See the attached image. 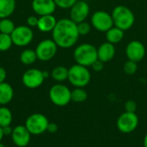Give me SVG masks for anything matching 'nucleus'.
Listing matches in <instances>:
<instances>
[{"label":"nucleus","instance_id":"14","mask_svg":"<svg viewBox=\"0 0 147 147\" xmlns=\"http://www.w3.org/2000/svg\"><path fill=\"white\" fill-rule=\"evenodd\" d=\"M31 134L27 129V127L22 125L16 126L13 128L11 136L13 143L18 147L27 146L31 140Z\"/></svg>","mask_w":147,"mask_h":147},{"label":"nucleus","instance_id":"20","mask_svg":"<svg viewBox=\"0 0 147 147\" xmlns=\"http://www.w3.org/2000/svg\"><path fill=\"white\" fill-rule=\"evenodd\" d=\"M124 32L123 30L120 29L116 27H112L110 29H109L106 32V39L107 41L109 43H112L114 45L121 42L124 38Z\"/></svg>","mask_w":147,"mask_h":147},{"label":"nucleus","instance_id":"12","mask_svg":"<svg viewBox=\"0 0 147 147\" xmlns=\"http://www.w3.org/2000/svg\"><path fill=\"white\" fill-rule=\"evenodd\" d=\"M90 14V5L84 0H78L70 9V19L75 23L84 22Z\"/></svg>","mask_w":147,"mask_h":147},{"label":"nucleus","instance_id":"33","mask_svg":"<svg viewBox=\"0 0 147 147\" xmlns=\"http://www.w3.org/2000/svg\"><path fill=\"white\" fill-rule=\"evenodd\" d=\"M47 131L50 134H55L58 131V125L54 122H49Z\"/></svg>","mask_w":147,"mask_h":147},{"label":"nucleus","instance_id":"38","mask_svg":"<svg viewBox=\"0 0 147 147\" xmlns=\"http://www.w3.org/2000/svg\"><path fill=\"white\" fill-rule=\"evenodd\" d=\"M3 128L0 127V142H1V140H3Z\"/></svg>","mask_w":147,"mask_h":147},{"label":"nucleus","instance_id":"1","mask_svg":"<svg viewBox=\"0 0 147 147\" xmlns=\"http://www.w3.org/2000/svg\"><path fill=\"white\" fill-rule=\"evenodd\" d=\"M78 25L70 18L58 20L56 26L52 31V39L60 48L72 47L79 39Z\"/></svg>","mask_w":147,"mask_h":147},{"label":"nucleus","instance_id":"19","mask_svg":"<svg viewBox=\"0 0 147 147\" xmlns=\"http://www.w3.org/2000/svg\"><path fill=\"white\" fill-rule=\"evenodd\" d=\"M16 0H0V19L8 18L15 12Z\"/></svg>","mask_w":147,"mask_h":147},{"label":"nucleus","instance_id":"37","mask_svg":"<svg viewBox=\"0 0 147 147\" xmlns=\"http://www.w3.org/2000/svg\"><path fill=\"white\" fill-rule=\"evenodd\" d=\"M143 145H144V147H147V134L145 135V137H144Z\"/></svg>","mask_w":147,"mask_h":147},{"label":"nucleus","instance_id":"27","mask_svg":"<svg viewBox=\"0 0 147 147\" xmlns=\"http://www.w3.org/2000/svg\"><path fill=\"white\" fill-rule=\"evenodd\" d=\"M138 70V65L136 62L132 60H127L123 65V71L127 75H134Z\"/></svg>","mask_w":147,"mask_h":147},{"label":"nucleus","instance_id":"17","mask_svg":"<svg viewBox=\"0 0 147 147\" xmlns=\"http://www.w3.org/2000/svg\"><path fill=\"white\" fill-rule=\"evenodd\" d=\"M58 20L53 15H46L38 17V23L36 28L42 33L52 32L56 26Z\"/></svg>","mask_w":147,"mask_h":147},{"label":"nucleus","instance_id":"23","mask_svg":"<svg viewBox=\"0 0 147 147\" xmlns=\"http://www.w3.org/2000/svg\"><path fill=\"white\" fill-rule=\"evenodd\" d=\"M12 119V113L8 108L5 106L0 107V127H4L7 126H10Z\"/></svg>","mask_w":147,"mask_h":147},{"label":"nucleus","instance_id":"2","mask_svg":"<svg viewBox=\"0 0 147 147\" xmlns=\"http://www.w3.org/2000/svg\"><path fill=\"white\" fill-rule=\"evenodd\" d=\"M114 26L126 31L129 30L135 22V16L131 9L125 5L115 6L111 13Z\"/></svg>","mask_w":147,"mask_h":147},{"label":"nucleus","instance_id":"24","mask_svg":"<svg viewBox=\"0 0 147 147\" xmlns=\"http://www.w3.org/2000/svg\"><path fill=\"white\" fill-rule=\"evenodd\" d=\"M71 101L77 103L84 102L88 98V93L84 88H75L71 90Z\"/></svg>","mask_w":147,"mask_h":147},{"label":"nucleus","instance_id":"29","mask_svg":"<svg viewBox=\"0 0 147 147\" xmlns=\"http://www.w3.org/2000/svg\"><path fill=\"white\" fill-rule=\"evenodd\" d=\"M56 6L62 9H68L72 7V5L78 0H53Z\"/></svg>","mask_w":147,"mask_h":147},{"label":"nucleus","instance_id":"7","mask_svg":"<svg viewBox=\"0 0 147 147\" xmlns=\"http://www.w3.org/2000/svg\"><path fill=\"white\" fill-rule=\"evenodd\" d=\"M13 45L20 47L28 46L34 40V32L32 28L27 25L16 26L10 34Z\"/></svg>","mask_w":147,"mask_h":147},{"label":"nucleus","instance_id":"11","mask_svg":"<svg viewBox=\"0 0 147 147\" xmlns=\"http://www.w3.org/2000/svg\"><path fill=\"white\" fill-rule=\"evenodd\" d=\"M45 78L43 77V72L37 68H30L27 70L22 77V82L23 85L28 89H37L42 85Z\"/></svg>","mask_w":147,"mask_h":147},{"label":"nucleus","instance_id":"34","mask_svg":"<svg viewBox=\"0 0 147 147\" xmlns=\"http://www.w3.org/2000/svg\"><path fill=\"white\" fill-rule=\"evenodd\" d=\"M6 78H7L6 70H5L3 66H0V84L5 82Z\"/></svg>","mask_w":147,"mask_h":147},{"label":"nucleus","instance_id":"35","mask_svg":"<svg viewBox=\"0 0 147 147\" xmlns=\"http://www.w3.org/2000/svg\"><path fill=\"white\" fill-rule=\"evenodd\" d=\"M2 128H3V135L9 136V135H11V134H12L13 128H12L10 126H7V127H2Z\"/></svg>","mask_w":147,"mask_h":147},{"label":"nucleus","instance_id":"21","mask_svg":"<svg viewBox=\"0 0 147 147\" xmlns=\"http://www.w3.org/2000/svg\"><path fill=\"white\" fill-rule=\"evenodd\" d=\"M50 76L54 81L58 83H62L68 79V68L64 65L55 66L52 70Z\"/></svg>","mask_w":147,"mask_h":147},{"label":"nucleus","instance_id":"36","mask_svg":"<svg viewBox=\"0 0 147 147\" xmlns=\"http://www.w3.org/2000/svg\"><path fill=\"white\" fill-rule=\"evenodd\" d=\"M42 72H43V77H44V78H45V79H46V78H49L50 73H49L47 71H42Z\"/></svg>","mask_w":147,"mask_h":147},{"label":"nucleus","instance_id":"3","mask_svg":"<svg viewBox=\"0 0 147 147\" xmlns=\"http://www.w3.org/2000/svg\"><path fill=\"white\" fill-rule=\"evenodd\" d=\"M73 58L76 64L89 67L98 59L97 47L90 43H83L78 45L73 52Z\"/></svg>","mask_w":147,"mask_h":147},{"label":"nucleus","instance_id":"16","mask_svg":"<svg viewBox=\"0 0 147 147\" xmlns=\"http://www.w3.org/2000/svg\"><path fill=\"white\" fill-rule=\"evenodd\" d=\"M115 56V45L108 41L102 43L97 47V58L103 63H108L111 61Z\"/></svg>","mask_w":147,"mask_h":147},{"label":"nucleus","instance_id":"30","mask_svg":"<svg viewBox=\"0 0 147 147\" xmlns=\"http://www.w3.org/2000/svg\"><path fill=\"white\" fill-rule=\"evenodd\" d=\"M124 108H125L126 112L135 113L137 110V103L134 100H128L125 102Z\"/></svg>","mask_w":147,"mask_h":147},{"label":"nucleus","instance_id":"18","mask_svg":"<svg viewBox=\"0 0 147 147\" xmlns=\"http://www.w3.org/2000/svg\"><path fill=\"white\" fill-rule=\"evenodd\" d=\"M14 97V90L12 86L6 82L0 84V105L5 106L9 103Z\"/></svg>","mask_w":147,"mask_h":147},{"label":"nucleus","instance_id":"15","mask_svg":"<svg viewBox=\"0 0 147 147\" xmlns=\"http://www.w3.org/2000/svg\"><path fill=\"white\" fill-rule=\"evenodd\" d=\"M31 7L34 12L39 16L53 15L57 8L53 0H33Z\"/></svg>","mask_w":147,"mask_h":147},{"label":"nucleus","instance_id":"5","mask_svg":"<svg viewBox=\"0 0 147 147\" xmlns=\"http://www.w3.org/2000/svg\"><path fill=\"white\" fill-rule=\"evenodd\" d=\"M71 90L65 84L58 83L53 84L49 90V98L51 102L58 106H66L71 101Z\"/></svg>","mask_w":147,"mask_h":147},{"label":"nucleus","instance_id":"26","mask_svg":"<svg viewBox=\"0 0 147 147\" xmlns=\"http://www.w3.org/2000/svg\"><path fill=\"white\" fill-rule=\"evenodd\" d=\"M13 41L10 34L0 33V52H6L11 48Z\"/></svg>","mask_w":147,"mask_h":147},{"label":"nucleus","instance_id":"39","mask_svg":"<svg viewBox=\"0 0 147 147\" xmlns=\"http://www.w3.org/2000/svg\"><path fill=\"white\" fill-rule=\"evenodd\" d=\"M0 147H5V146H4V145H3V143H1V142H0Z\"/></svg>","mask_w":147,"mask_h":147},{"label":"nucleus","instance_id":"6","mask_svg":"<svg viewBox=\"0 0 147 147\" xmlns=\"http://www.w3.org/2000/svg\"><path fill=\"white\" fill-rule=\"evenodd\" d=\"M49 121L47 117L40 113L29 115L25 121V127L32 135H40L45 133Z\"/></svg>","mask_w":147,"mask_h":147},{"label":"nucleus","instance_id":"8","mask_svg":"<svg viewBox=\"0 0 147 147\" xmlns=\"http://www.w3.org/2000/svg\"><path fill=\"white\" fill-rule=\"evenodd\" d=\"M58 46L53 39H45L40 41L34 51L37 55V59L40 61L46 62L53 59L58 52Z\"/></svg>","mask_w":147,"mask_h":147},{"label":"nucleus","instance_id":"9","mask_svg":"<svg viewBox=\"0 0 147 147\" xmlns=\"http://www.w3.org/2000/svg\"><path fill=\"white\" fill-rule=\"evenodd\" d=\"M90 24L96 30L104 33L114 27L111 14L105 10H97L94 12L90 18Z\"/></svg>","mask_w":147,"mask_h":147},{"label":"nucleus","instance_id":"22","mask_svg":"<svg viewBox=\"0 0 147 147\" xmlns=\"http://www.w3.org/2000/svg\"><path fill=\"white\" fill-rule=\"evenodd\" d=\"M37 55L34 50L33 49H24L21 54H20V61L22 64L25 65H31L34 63H35V61L37 60Z\"/></svg>","mask_w":147,"mask_h":147},{"label":"nucleus","instance_id":"4","mask_svg":"<svg viewBox=\"0 0 147 147\" xmlns=\"http://www.w3.org/2000/svg\"><path fill=\"white\" fill-rule=\"evenodd\" d=\"M91 79V74L88 67L75 64L68 68V81L75 88H84Z\"/></svg>","mask_w":147,"mask_h":147},{"label":"nucleus","instance_id":"28","mask_svg":"<svg viewBox=\"0 0 147 147\" xmlns=\"http://www.w3.org/2000/svg\"><path fill=\"white\" fill-rule=\"evenodd\" d=\"M78 25V34L80 36H84V35H87L90 33L91 31V24L87 22H79L77 24Z\"/></svg>","mask_w":147,"mask_h":147},{"label":"nucleus","instance_id":"13","mask_svg":"<svg viewBox=\"0 0 147 147\" xmlns=\"http://www.w3.org/2000/svg\"><path fill=\"white\" fill-rule=\"evenodd\" d=\"M146 47L140 40H131L126 47V56L129 60L136 63L141 61L146 55Z\"/></svg>","mask_w":147,"mask_h":147},{"label":"nucleus","instance_id":"32","mask_svg":"<svg viewBox=\"0 0 147 147\" xmlns=\"http://www.w3.org/2000/svg\"><path fill=\"white\" fill-rule=\"evenodd\" d=\"M104 64H105V63H103L102 61L97 59V60H96V61L93 63V65H92L90 67H91V68L93 69V71H102V69L104 68Z\"/></svg>","mask_w":147,"mask_h":147},{"label":"nucleus","instance_id":"25","mask_svg":"<svg viewBox=\"0 0 147 147\" xmlns=\"http://www.w3.org/2000/svg\"><path fill=\"white\" fill-rule=\"evenodd\" d=\"M15 28H16V25L13 22V21L9 19V17L0 19V33L11 34Z\"/></svg>","mask_w":147,"mask_h":147},{"label":"nucleus","instance_id":"31","mask_svg":"<svg viewBox=\"0 0 147 147\" xmlns=\"http://www.w3.org/2000/svg\"><path fill=\"white\" fill-rule=\"evenodd\" d=\"M27 26L30 27V28H34V27H36L37 26V23H38V17L32 15V16H29L27 20Z\"/></svg>","mask_w":147,"mask_h":147},{"label":"nucleus","instance_id":"10","mask_svg":"<svg viewBox=\"0 0 147 147\" xmlns=\"http://www.w3.org/2000/svg\"><path fill=\"white\" fill-rule=\"evenodd\" d=\"M139 125V117L135 113L124 112L117 119L116 127L118 130L123 134H130L134 132Z\"/></svg>","mask_w":147,"mask_h":147}]
</instances>
